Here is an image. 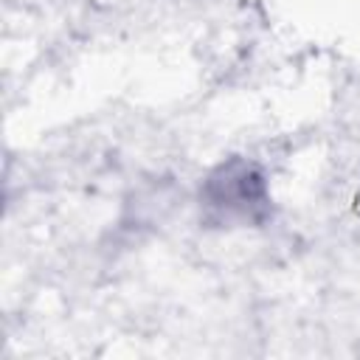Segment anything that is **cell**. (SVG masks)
Masks as SVG:
<instances>
[{"mask_svg":"<svg viewBox=\"0 0 360 360\" xmlns=\"http://www.w3.org/2000/svg\"><path fill=\"white\" fill-rule=\"evenodd\" d=\"M200 208L214 225H259L270 214L264 172L245 158L219 163L200 188Z\"/></svg>","mask_w":360,"mask_h":360,"instance_id":"obj_1","label":"cell"}]
</instances>
